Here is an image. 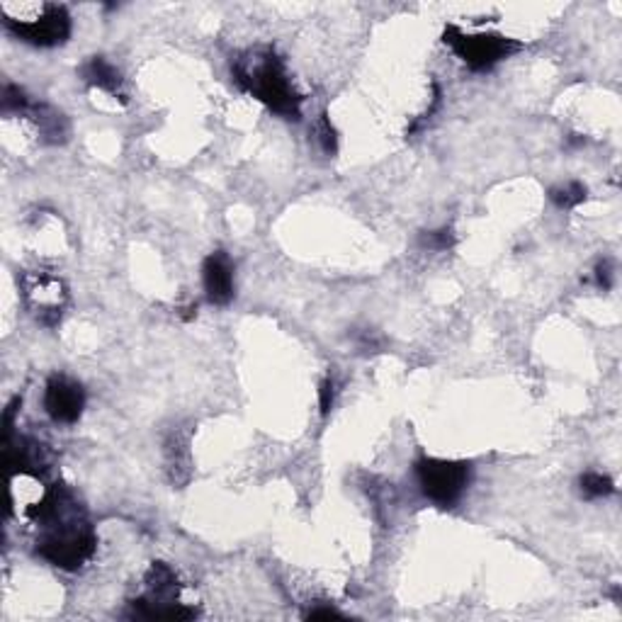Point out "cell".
Instances as JSON below:
<instances>
[{
    "label": "cell",
    "instance_id": "cell-1",
    "mask_svg": "<svg viewBox=\"0 0 622 622\" xmlns=\"http://www.w3.org/2000/svg\"><path fill=\"white\" fill-rule=\"evenodd\" d=\"M30 518L42 525L37 552L49 564L73 572L93 557L98 540L68 488H47L39 504L30 511Z\"/></svg>",
    "mask_w": 622,
    "mask_h": 622
},
{
    "label": "cell",
    "instance_id": "cell-2",
    "mask_svg": "<svg viewBox=\"0 0 622 622\" xmlns=\"http://www.w3.org/2000/svg\"><path fill=\"white\" fill-rule=\"evenodd\" d=\"M234 78L244 91H248L263 105H268L280 117L299 119V115H302L299 112L302 98L297 95L289 78H287L282 61L272 51L255 54L253 61H238L234 66Z\"/></svg>",
    "mask_w": 622,
    "mask_h": 622
},
{
    "label": "cell",
    "instance_id": "cell-3",
    "mask_svg": "<svg viewBox=\"0 0 622 622\" xmlns=\"http://www.w3.org/2000/svg\"><path fill=\"white\" fill-rule=\"evenodd\" d=\"M180 583L168 564L153 562L146 574V596L132 600V618L142 620H193L194 610L180 600Z\"/></svg>",
    "mask_w": 622,
    "mask_h": 622
},
{
    "label": "cell",
    "instance_id": "cell-4",
    "mask_svg": "<svg viewBox=\"0 0 622 622\" xmlns=\"http://www.w3.org/2000/svg\"><path fill=\"white\" fill-rule=\"evenodd\" d=\"M416 477L423 497L436 505L450 508L460 501L470 484V464L440 460V457H423L416 462Z\"/></svg>",
    "mask_w": 622,
    "mask_h": 622
},
{
    "label": "cell",
    "instance_id": "cell-5",
    "mask_svg": "<svg viewBox=\"0 0 622 622\" xmlns=\"http://www.w3.org/2000/svg\"><path fill=\"white\" fill-rule=\"evenodd\" d=\"M445 44L471 68V71H488L498 61L508 59L511 54L521 49L523 44L504 37V34H464L457 27H447L443 34Z\"/></svg>",
    "mask_w": 622,
    "mask_h": 622
},
{
    "label": "cell",
    "instance_id": "cell-6",
    "mask_svg": "<svg viewBox=\"0 0 622 622\" xmlns=\"http://www.w3.org/2000/svg\"><path fill=\"white\" fill-rule=\"evenodd\" d=\"M5 25L27 44L34 47H59L71 37V17L64 5H44L42 13L27 20L5 17Z\"/></svg>",
    "mask_w": 622,
    "mask_h": 622
},
{
    "label": "cell",
    "instance_id": "cell-7",
    "mask_svg": "<svg viewBox=\"0 0 622 622\" xmlns=\"http://www.w3.org/2000/svg\"><path fill=\"white\" fill-rule=\"evenodd\" d=\"M44 409L56 423H76L85 409L83 387L66 375H54L44 389Z\"/></svg>",
    "mask_w": 622,
    "mask_h": 622
},
{
    "label": "cell",
    "instance_id": "cell-8",
    "mask_svg": "<svg viewBox=\"0 0 622 622\" xmlns=\"http://www.w3.org/2000/svg\"><path fill=\"white\" fill-rule=\"evenodd\" d=\"M22 292L30 309L44 324H56L61 319V311L66 304V287L61 285V280L51 275H27L22 278Z\"/></svg>",
    "mask_w": 622,
    "mask_h": 622
},
{
    "label": "cell",
    "instance_id": "cell-9",
    "mask_svg": "<svg viewBox=\"0 0 622 622\" xmlns=\"http://www.w3.org/2000/svg\"><path fill=\"white\" fill-rule=\"evenodd\" d=\"M203 282L207 299L217 307H224L234 299V265L224 251L207 255L203 265Z\"/></svg>",
    "mask_w": 622,
    "mask_h": 622
},
{
    "label": "cell",
    "instance_id": "cell-10",
    "mask_svg": "<svg viewBox=\"0 0 622 622\" xmlns=\"http://www.w3.org/2000/svg\"><path fill=\"white\" fill-rule=\"evenodd\" d=\"M30 112L34 115V122H37V126H39V132H42V136L47 142H66L68 122L61 112H56V109L49 108V105H34V108H30Z\"/></svg>",
    "mask_w": 622,
    "mask_h": 622
},
{
    "label": "cell",
    "instance_id": "cell-11",
    "mask_svg": "<svg viewBox=\"0 0 622 622\" xmlns=\"http://www.w3.org/2000/svg\"><path fill=\"white\" fill-rule=\"evenodd\" d=\"M83 78L91 85H95V88H100V91H109V93H115V91L119 88V83H122L117 68L112 66L109 61L102 59V56H93V59L85 64Z\"/></svg>",
    "mask_w": 622,
    "mask_h": 622
},
{
    "label": "cell",
    "instance_id": "cell-12",
    "mask_svg": "<svg viewBox=\"0 0 622 622\" xmlns=\"http://www.w3.org/2000/svg\"><path fill=\"white\" fill-rule=\"evenodd\" d=\"M579 488H581V497L583 498H606L615 491V484L608 474H600V471H586V474H581Z\"/></svg>",
    "mask_w": 622,
    "mask_h": 622
},
{
    "label": "cell",
    "instance_id": "cell-13",
    "mask_svg": "<svg viewBox=\"0 0 622 622\" xmlns=\"http://www.w3.org/2000/svg\"><path fill=\"white\" fill-rule=\"evenodd\" d=\"M549 200L559 207V210H574L586 200V186L581 183H566V186L552 187L549 190Z\"/></svg>",
    "mask_w": 622,
    "mask_h": 622
},
{
    "label": "cell",
    "instance_id": "cell-14",
    "mask_svg": "<svg viewBox=\"0 0 622 622\" xmlns=\"http://www.w3.org/2000/svg\"><path fill=\"white\" fill-rule=\"evenodd\" d=\"M420 246L428 251H447L454 246V236L450 229H440V231H428L420 236Z\"/></svg>",
    "mask_w": 622,
    "mask_h": 622
},
{
    "label": "cell",
    "instance_id": "cell-15",
    "mask_svg": "<svg viewBox=\"0 0 622 622\" xmlns=\"http://www.w3.org/2000/svg\"><path fill=\"white\" fill-rule=\"evenodd\" d=\"M30 108L32 105L27 100L25 91H20L17 85H5V91H3V109L5 112H25Z\"/></svg>",
    "mask_w": 622,
    "mask_h": 622
},
{
    "label": "cell",
    "instance_id": "cell-16",
    "mask_svg": "<svg viewBox=\"0 0 622 622\" xmlns=\"http://www.w3.org/2000/svg\"><path fill=\"white\" fill-rule=\"evenodd\" d=\"M319 136H321V143H324V151L336 153V129L331 126L326 115H324V119H321Z\"/></svg>",
    "mask_w": 622,
    "mask_h": 622
},
{
    "label": "cell",
    "instance_id": "cell-17",
    "mask_svg": "<svg viewBox=\"0 0 622 622\" xmlns=\"http://www.w3.org/2000/svg\"><path fill=\"white\" fill-rule=\"evenodd\" d=\"M596 282L600 289H610L613 287V263L603 261L596 265Z\"/></svg>",
    "mask_w": 622,
    "mask_h": 622
},
{
    "label": "cell",
    "instance_id": "cell-18",
    "mask_svg": "<svg viewBox=\"0 0 622 622\" xmlns=\"http://www.w3.org/2000/svg\"><path fill=\"white\" fill-rule=\"evenodd\" d=\"M319 399H321V413L328 416L331 406H333V382H331V379H324V382H321Z\"/></svg>",
    "mask_w": 622,
    "mask_h": 622
},
{
    "label": "cell",
    "instance_id": "cell-19",
    "mask_svg": "<svg viewBox=\"0 0 622 622\" xmlns=\"http://www.w3.org/2000/svg\"><path fill=\"white\" fill-rule=\"evenodd\" d=\"M307 618L309 620H331V618H343V615L338 613L336 608H316V610H309Z\"/></svg>",
    "mask_w": 622,
    "mask_h": 622
}]
</instances>
